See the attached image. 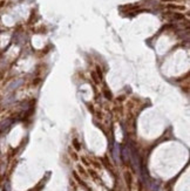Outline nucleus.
Instances as JSON below:
<instances>
[{"mask_svg": "<svg viewBox=\"0 0 190 191\" xmlns=\"http://www.w3.org/2000/svg\"><path fill=\"white\" fill-rule=\"evenodd\" d=\"M22 83V80H16V81H13L9 86H8V88H7V91L8 92H11V91H14L15 88H18L20 85Z\"/></svg>", "mask_w": 190, "mask_h": 191, "instance_id": "1", "label": "nucleus"}]
</instances>
